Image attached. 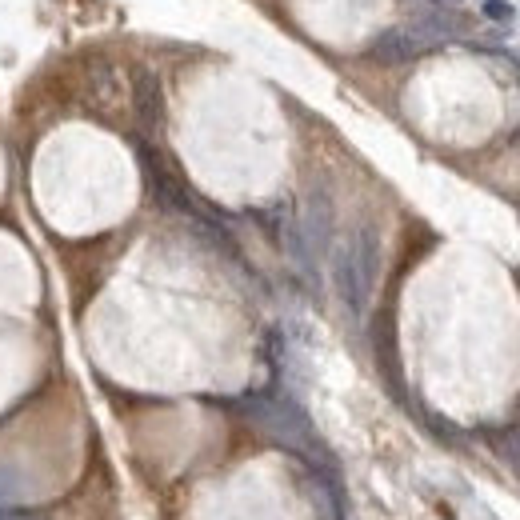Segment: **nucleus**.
<instances>
[{
  "mask_svg": "<svg viewBox=\"0 0 520 520\" xmlns=\"http://www.w3.org/2000/svg\"><path fill=\"white\" fill-rule=\"evenodd\" d=\"M376 272H380V236H376L372 224H360L332 252V284H336L340 304L352 316H364L372 288H376Z\"/></svg>",
  "mask_w": 520,
  "mask_h": 520,
  "instance_id": "obj_1",
  "label": "nucleus"
},
{
  "mask_svg": "<svg viewBox=\"0 0 520 520\" xmlns=\"http://www.w3.org/2000/svg\"><path fill=\"white\" fill-rule=\"evenodd\" d=\"M244 412L260 424V432H268L276 444H284V448H292V452H300V456H320L324 448H320V440H316V432H312V424H308V416L292 404V400H280V396H252L248 404H244Z\"/></svg>",
  "mask_w": 520,
  "mask_h": 520,
  "instance_id": "obj_2",
  "label": "nucleus"
},
{
  "mask_svg": "<svg viewBox=\"0 0 520 520\" xmlns=\"http://www.w3.org/2000/svg\"><path fill=\"white\" fill-rule=\"evenodd\" d=\"M420 52H428V44H424V36L408 24V28H388V32H380L376 40H372V48H368V56L372 60H380V64H400V60H412V56H420Z\"/></svg>",
  "mask_w": 520,
  "mask_h": 520,
  "instance_id": "obj_3",
  "label": "nucleus"
},
{
  "mask_svg": "<svg viewBox=\"0 0 520 520\" xmlns=\"http://www.w3.org/2000/svg\"><path fill=\"white\" fill-rule=\"evenodd\" d=\"M136 112L144 124H160V116H164V92H160V80L152 72L136 76Z\"/></svg>",
  "mask_w": 520,
  "mask_h": 520,
  "instance_id": "obj_4",
  "label": "nucleus"
},
{
  "mask_svg": "<svg viewBox=\"0 0 520 520\" xmlns=\"http://www.w3.org/2000/svg\"><path fill=\"white\" fill-rule=\"evenodd\" d=\"M512 4H504V0H484V16L488 20H496V24H512Z\"/></svg>",
  "mask_w": 520,
  "mask_h": 520,
  "instance_id": "obj_5",
  "label": "nucleus"
},
{
  "mask_svg": "<svg viewBox=\"0 0 520 520\" xmlns=\"http://www.w3.org/2000/svg\"><path fill=\"white\" fill-rule=\"evenodd\" d=\"M452 4H456V0H452Z\"/></svg>",
  "mask_w": 520,
  "mask_h": 520,
  "instance_id": "obj_6",
  "label": "nucleus"
}]
</instances>
